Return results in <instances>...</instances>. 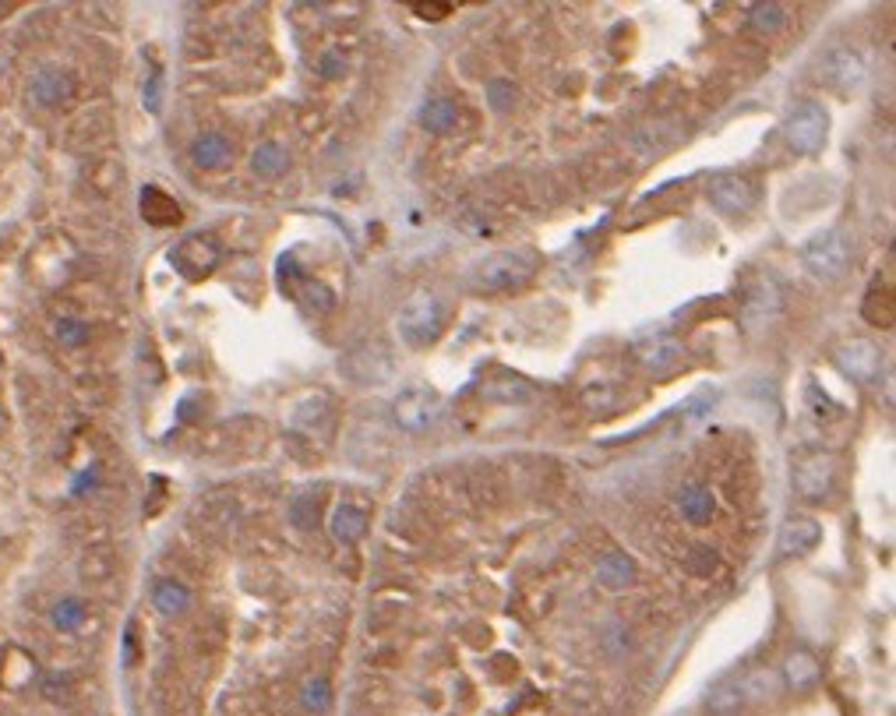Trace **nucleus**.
<instances>
[{
    "label": "nucleus",
    "instance_id": "1",
    "mask_svg": "<svg viewBox=\"0 0 896 716\" xmlns=\"http://www.w3.org/2000/svg\"><path fill=\"white\" fill-rule=\"evenodd\" d=\"M540 269V254L533 247H505L484 254L470 269V286L480 293H512L526 286Z\"/></svg>",
    "mask_w": 896,
    "mask_h": 716
},
{
    "label": "nucleus",
    "instance_id": "2",
    "mask_svg": "<svg viewBox=\"0 0 896 716\" xmlns=\"http://www.w3.org/2000/svg\"><path fill=\"white\" fill-rule=\"evenodd\" d=\"M445 321H448L445 300H441L434 290H424V286H420V290H413L410 297H406V304L399 307V336H403V343H410V346H427L441 336Z\"/></svg>",
    "mask_w": 896,
    "mask_h": 716
},
{
    "label": "nucleus",
    "instance_id": "3",
    "mask_svg": "<svg viewBox=\"0 0 896 716\" xmlns=\"http://www.w3.org/2000/svg\"><path fill=\"white\" fill-rule=\"evenodd\" d=\"M851 258H854V247L844 230H822L801 247V265L819 283H837V279H844L847 269H851Z\"/></svg>",
    "mask_w": 896,
    "mask_h": 716
},
{
    "label": "nucleus",
    "instance_id": "4",
    "mask_svg": "<svg viewBox=\"0 0 896 716\" xmlns=\"http://www.w3.org/2000/svg\"><path fill=\"white\" fill-rule=\"evenodd\" d=\"M784 135H787V145H791L794 152L812 156V152H819L822 145H826L829 110L822 103H815V99H805V103L794 106V113L787 117Z\"/></svg>",
    "mask_w": 896,
    "mask_h": 716
},
{
    "label": "nucleus",
    "instance_id": "5",
    "mask_svg": "<svg viewBox=\"0 0 896 716\" xmlns=\"http://www.w3.org/2000/svg\"><path fill=\"white\" fill-rule=\"evenodd\" d=\"M392 417L403 431L420 434L441 417V396L431 385H406L392 403Z\"/></svg>",
    "mask_w": 896,
    "mask_h": 716
},
{
    "label": "nucleus",
    "instance_id": "6",
    "mask_svg": "<svg viewBox=\"0 0 896 716\" xmlns=\"http://www.w3.org/2000/svg\"><path fill=\"white\" fill-rule=\"evenodd\" d=\"M837 484V463L826 452H808L794 463V491L805 501H826Z\"/></svg>",
    "mask_w": 896,
    "mask_h": 716
},
{
    "label": "nucleus",
    "instance_id": "7",
    "mask_svg": "<svg viewBox=\"0 0 896 716\" xmlns=\"http://www.w3.org/2000/svg\"><path fill=\"white\" fill-rule=\"evenodd\" d=\"M170 262L180 276L198 283V279L212 276V269L219 265V247H216V240L205 237V233H191V237H184L170 251Z\"/></svg>",
    "mask_w": 896,
    "mask_h": 716
},
{
    "label": "nucleus",
    "instance_id": "8",
    "mask_svg": "<svg viewBox=\"0 0 896 716\" xmlns=\"http://www.w3.org/2000/svg\"><path fill=\"white\" fill-rule=\"evenodd\" d=\"M833 364L847 374L858 385H868V381L879 378L882 371V353L872 339H844V343L833 350Z\"/></svg>",
    "mask_w": 896,
    "mask_h": 716
},
{
    "label": "nucleus",
    "instance_id": "9",
    "mask_svg": "<svg viewBox=\"0 0 896 716\" xmlns=\"http://www.w3.org/2000/svg\"><path fill=\"white\" fill-rule=\"evenodd\" d=\"M822 78H826L833 89L854 92L868 82V60L861 57V50H854V46H833V50L822 57Z\"/></svg>",
    "mask_w": 896,
    "mask_h": 716
},
{
    "label": "nucleus",
    "instance_id": "10",
    "mask_svg": "<svg viewBox=\"0 0 896 716\" xmlns=\"http://www.w3.org/2000/svg\"><path fill=\"white\" fill-rule=\"evenodd\" d=\"M710 202L724 216H748L755 205V187L741 173H720L710 184Z\"/></svg>",
    "mask_w": 896,
    "mask_h": 716
},
{
    "label": "nucleus",
    "instance_id": "11",
    "mask_svg": "<svg viewBox=\"0 0 896 716\" xmlns=\"http://www.w3.org/2000/svg\"><path fill=\"white\" fill-rule=\"evenodd\" d=\"M635 357L643 360L653 374H674L685 360V350L674 336L657 332V336H639L635 339Z\"/></svg>",
    "mask_w": 896,
    "mask_h": 716
},
{
    "label": "nucleus",
    "instance_id": "12",
    "mask_svg": "<svg viewBox=\"0 0 896 716\" xmlns=\"http://www.w3.org/2000/svg\"><path fill=\"white\" fill-rule=\"evenodd\" d=\"M819 540H822L819 523H815V519H808V515H794V519H787V523L780 526L777 554H780V558H801V554L812 551Z\"/></svg>",
    "mask_w": 896,
    "mask_h": 716
},
{
    "label": "nucleus",
    "instance_id": "13",
    "mask_svg": "<svg viewBox=\"0 0 896 716\" xmlns=\"http://www.w3.org/2000/svg\"><path fill=\"white\" fill-rule=\"evenodd\" d=\"M780 307H784V300H780L777 283H755L752 290H748L741 321H745V329L755 332V329H762V325H770V321L780 314Z\"/></svg>",
    "mask_w": 896,
    "mask_h": 716
},
{
    "label": "nucleus",
    "instance_id": "14",
    "mask_svg": "<svg viewBox=\"0 0 896 716\" xmlns=\"http://www.w3.org/2000/svg\"><path fill=\"white\" fill-rule=\"evenodd\" d=\"M674 505L692 526H710L713 515H717V498L706 484H685L674 494Z\"/></svg>",
    "mask_w": 896,
    "mask_h": 716
},
{
    "label": "nucleus",
    "instance_id": "15",
    "mask_svg": "<svg viewBox=\"0 0 896 716\" xmlns=\"http://www.w3.org/2000/svg\"><path fill=\"white\" fill-rule=\"evenodd\" d=\"M343 367H346V374H350V378L374 381V385H378V381H385L392 374V360L385 357L381 350H371V346H360V350H353L350 357L343 360Z\"/></svg>",
    "mask_w": 896,
    "mask_h": 716
},
{
    "label": "nucleus",
    "instance_id": "16",
    "mask_svg": "<svg viewBox=\"0 0 896 716\" xmlns=\"http://www.w3.org/2000/svg\"><path fill=\"white\" fill-rule=\"evenodd\" d=\"M191 159H195L198 170H223L233 159V142L219 131H205L191 145Z\"/></svg>",
    "mask_w": 896,
    "mask_h": 716
},
{
    "label": "nucleus",
    "instance_id": "17",
    "mask_svg": "<svg viewBox=\"0 0 896 716\" xmlns=\"http://www.w3.org/2000/svg\"><path fill=\"white\" fill-rule=\"evenodd\" d=\"M71 96V75H64L60 68H43L32 78V99L39 106H60Z\"/></svg>",
    "mask_w": 896,
    "mask_h": 716
},
{
    "label": "nucleus",
    "instance_id": "18",
    "mask_svg": "<svg viewBox=\"0 0 896 716\" xmlns=\"http://www.w3.org/2000/svg\"><path fill=\"white\" fill-rule=\"evenodd\" d=\"M152 604H156V611L163 614V618H180V614H187V607H191V590L177 579H159L156 586H152Z\"/></svg>",
    "mask_w": 896,
    "mask_h": 716
},
{
    "label": "nucleus",
    "instance_id": "19",
    "mask_svg": "<svg viewBox=\"0 0 896 716\" xmlns=\"http://www.w3.org/2000/svg\"><path fill=\"white\" fill-rule=\"evenodd\" d=\"M784 681L794 688V692H808V688L819 685L822 671H819V660L812 657V653H805V649H798V653H791V657L784 660Z\"/></svg>",
    "mask_w": 896,
    "mask_h": 716
},
{
    "label": "nucleus",
    "instance_id": "20",
    "mask_svg": "<svg viewBox=\"0 0 896 716\" xmlns=\"http://www.w3.org/2000/svg\"><path fill=\"white\" fill-rule=\"evenodd\" d=\"M332 537L339 540V544H357L360 537L367 533V512L360 505H339L336 512H332V523H329Z\"/></svg>",
    "mask_w": 896,
    "mask_h": 716
},
{
    "label": "nucleus",
    "instance_id": "21",
    "mask_svg": "<svg viewBox=\"0 0 896 716\" xmlns=\"http://www.w3.org/2000/svg\"><path fill=\"white\" fill-rule=\"evenodd\" d=\"M706 702H710L713 713H734V709L748 706V678H724L717 681V685L710 688V695H706Z\"/></svg>",
    "mask_w": 896,
    "mask_h": 716
},
{
    "label": "nucleus",
    "instance_id": "22",
    "mask_svg": "<svg viewBox=\"0 0 896 716\" xmlns=\"http://www.w3.org/2000/svg\"><path fill=\"white\" fill-rule=\"evenodd\" d=\"M597 579L604 582L607 590H625V586H632L635 582V561L628 558V554H621V551L604 554L600 565H597Z\"/></svg>",
    "mask_w": 896,
    "mask_h": 716
},
{
    "label": "nucleus",
    "instance_id": "23",
    "mask_svg": "<svg viewBox=\"0 0 896 716\" xmlns=\"http://www.w3.org/2000/svg\"><path fill=\"white\" fill-rule=\"evenodd\" d=\"M142 216L149 219L152 226H173V223H180V205L173 202L170 194L159 191V187H145L142 191Z\"/></svg>",
    "mask_w": 896,
    "mask_h": 716
},
{
    "label": "nucleus",
    "instance_id": "24",
    "mask_svg": "<svg viewBox=\"0 0 896 716\" xmlns=\"http://www.w3.org/2000/svg\"><path fill=\"white\" fill-rule=\"evenodd\" d=\"M459 120V106L452 103V99L445 96H431L424 103V110H420V124L431 131V135H445V131H452Z\"/></svg>",
    "mask_w": 896,
    "mask_h": 716
},
{
    "label": "nucleus",
    "instance_id": "25",
    "mask_svg": "<svg viewBox=\"0 0 896 716\" xmlns=\"http://www.w3.org/2000/svg\"><path fill=\"white\" fill-rule=\"evenodd\" d=\"M85 614H89L85 600H78V597H60L57 604L50 607V625H53V628H60V632H78V628L85 625Z\"/></svg>",
    "mask_w": 896,
    "mask_h": 716
},
{
    "label": "nucleus",
    "instance_id": "26",
    "mask_svg": "<svg viewBox=\"0 0 896 716\" xmlns=\"http://www.w3.org/2000/svg\"><path fill=\"white\" fill-rule=\"evenodd\" d=\"M861 314H865V321H872V325H879V329H893V314H896L893 293H889V290H882V286H875V290H868L865 304H861Z\"/></svg>",
    "mask_w": 896,
    "mask_h": 716
},
{
    "label": "nucleus",
    "instance_id": "27",
    "mask_svg": "<svg viewBox=\"0 0 896 716\" xmlns=\"http://www.w3.org/2000/svg\"><path fill=\"white\" fill-rule=\"evenodd\" d=\"M748 25H752L755 32H766V36H773V32H784L787 11L780 8V4H755V8L748 11Z\"/></svg>",
    "mask_w": 896,
    "mask_h": 716
},
{
    "label": "nucleus",
    "instance_id": "28",
    "mask_svg": "<svg viewBox=\"0 0 896 716\" xmlns=\"http://www.w3.org/2000/svg\"><path fill=\"white\" fill-rule=\"evenodd\" d=\"M290 156L279 142H265L262 149L254 152V173H262V177H279L286 170Z\"/></svg>",
    "mask_w": 896,
    "mask_h": 716
},
{
    "label": "nucleus",
    "instance_id": "29",
    "mask_svg": "<svg viewBox=\"0 0 896 716\" xmlns=\"http://www.w3.org/2000/svg\"><path fill=\"white\" fill-rule=\"evenodd\" d=\"M484 392L491 399H498V403H530L533 399V388L519 378H501V381H494V385H487Z\"/></svg>",
    "mask_w": 896,
    "mask_h": 716
},
{
    "label": "nucleus",
    "instance_id": "30",
    "mask_svg": "<svg viewBox=\"0 0 896 716\" xmlns=\"http://www.w3.org/2000/svg\"><path fill=\"white\" fill-rule=\"evenodd\" d=\"M300 702H304L311 713H325L332 709V685L325 678H311L304 681V692H300Z\"/></svg>",
    "mask_w": 896,
    "mask_h": 716
},
{
    "label": "nucleus",
    "instance_id": "31",
    "mask_svg": "<svg viewBox=\"0 0 896 716\" xmlns=\"http://www.w3.org/2000/svg\"><path fill=\"white\" fill-rule=\"evenodd\" d=\"M53 336L60 339L64 346H85L89 343V325L82 318H60L53 325Z\"/></svg>",
    "mask_w": 896,
    "mask_h": 716
},
{
    "label": "nucleus",
    "instance_id": "32",
    "mask_svg": "<svg viewBox=\"0 0 896 716\" xmlns=\"http://www.w3.org/2000/svg\"><path fill=\"white\" fill-rule=\"evenodd\" d=\"M685 565L692 568L695 575H713L720 568V558L710 551V547H692V551H688V558H685Z\"/></svg>",
    "mask_w": 896,
    "mask_h": 716
},
{
    "label": "nucleus",
    "instance_id": "33",
    "mask_svg": "<svg viewBox=\"0 0 896 716\" xmlns=\"http://www.w3.org/2000/svg\"><path fill=\"white\" fill-rule=\"evenodd\" d=\"M512 99H516V89H512L508 82H491V85H487V103H491L498 113L508 110V103H512Z\"/></svg>",
    "mask_w": 896,
    "mask_h": 716
},
{
    "label": "nucleus",
    "instance_id": "34",
    "mask_svg": "<svg viewBox=\"0 0 896 716\" xmlns=\"http://www.w3.org/2000/svg\"><path fill=\"white\" fill-rule=\"evenodd\" d=\"M159 96H163V75H159V71H156L152 85H149V89H145V106H149L152 113H159V106H163V99H159Z\"/></svg>",
    "mask_w": 896,
    "mask_h": 716
},
{
    "label": "nucleus",
    "instance_id": "35",
    "mask_svg": "<svg viewBox=\"0 0 896 716\" xmlns=\"http://www.w3.org/2000/svg\"><path fill=\"white\" fill-rule=\"evenodd\" d=\"M413 11H417L420 18H431V22H434V18H445L448 15V8H424V4H417Z\"/></svg>",
    "mask_w": 896,
    "mask_h": 716
},
{
    "label": "nucleus",
    "instance_id": "36",
    "mask_svg": "<svg viewBox=\"0 0 896 716\" xmlns=\"http://www.w3.org/2000/svg\"><path fill=\"white\" fill-rule=\"evenodd\" d=\"M4 11H8V4H0V18H4Z\"/></svg>",
    "mask_w": 896,
    "mask_h": 716
}]
</instances>
